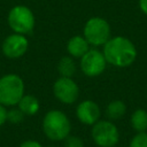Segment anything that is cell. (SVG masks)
<instances>
[{"mask_svg":"<svg viewBox=\"0 0 147 147\" xmlns=\"http://www.w3.org/2000/svg\"><path fill=\"white\" fill-rule=\"evenodd\" d=\"M102 53L108 64L116 68L131 67L138 56V51L133 41L124 36L111 37L103 46Z\"/></svg>","mask_w":147,"mask_h":147,"instance_id":"1","label":"cell"},{"mask_svg":"<svg viewBox=\"0 0 147 147\" xmlns=\"http://www.w3.org/2000/svg\"><path fill=\"white\" fill-rule=\"evenodd\" d=\"M41 127L44 134L52 141H62L69 137L71 132L69 117L59 109H52L45 114Z\"/></svg>","mask_w":147,"mask_h":147,"instance_id":"2","label":"cell"},{"mask_svg":"<svg viewBox=\"0 0 147 147\" xmlns=\"http://www.w3.org/2000/svg\"><path fill=\"white\" fill-rule=\"evenodd\" d=\"M24 82L16 74H6L0 77V103L5 107H15L24 95Z\"/></svg>","mask_w":147,"mask_h":147,"instance_id":"3","label":"cell"},{"mask_svg":"<svg viewBox=\"0 0 147 147\" xmlns=\"http://www.w3.org/2000/svg\"><path fill=\"white\" fill-rule=\"evenodd\" d=\"M83 36L93 47L103 46L111 38V28L109 22L100 16L88 18L83 29Z\"/></svg>","mask_w":147,"mask_h":147,"instance_id":"4","label":"cell"},{"mask_svg":"<svg viewBox=\"0 0 147 147\" xmlns=\"http://www.w3.org/2000/svg\"><path fill=\"white\" fill-rule=\"evenodd\" d=\"M7 22L13 32L25 36L33 31L36 25V17L33 11L28 6L16 5L9 10Z\"/></svg>","mask_w":147,"mask_h":147,"instance_id":"5","label":"cell"},{"mask_svg":"<svg viewBox=\"0 0 147 147\" xmlns=\"http://www.w3.org/2000/svg\"><path fill=\"white\" fill-rule=\"evenodd\" d=\"M91 137L99 147H114L119 141V131L113 121L99 119L92 125Z\"/></svg>","mask_w":147,"mask_h":147,"instance_id":"6","label":"cell"},{"mask_svg":"<svg viewBox=\"0 0 147 147\" xmlns=\"http://www.w3.org/2000/svg\"><path fill=\"white\" fill-rule=\"evenodd\" d=\"M79 60V67L82 72L91 78L102 75L108 64L102 51H99L95 47L90 48Z\"/></svg>","mask_w":147,"mask_h":147,"instance_id":"7","label":"cell"},{"mask_svg":"<svg viewBox=\"0 0 147 147\" xmlns=\"http://www.w3.org/2000/svg\"><path fill=\"white\" fill-rule=\"evenodd\" d=\"M54 96L64 105H72L79 96V87L72 78L60 77L53 84Z\"/></svg>","mask_w":147,"mask_h":147,"instance_id":"8","label":"cell"},{"mask_svg":"<svg viewBox=\"0 0 147 147\" xmlns=\"http://www.w3.org/2000/svg\"><path fill=\"white\" fill-rule=\"evenodd\" d=\"M29 48V40L24 34L11 33L7 36L1 45L2 53L8 59H20L22 57Z\"/></svg>","mask_w":147,"mask_h":147,"instance_id":"9","label":"cell"},{"mask_svg":"<svg viewBox=\"0 0 147 147\" xmlns=\"http://www.w3.org/2000/svg\"><path fill=\"white\" fill-rule=\"evenodd\" d=\"M76 116L84 125H93L101 117V109L93 100H84L78 103L76 108Z\"/></svg>","mask_w":147,"mask_h":147,"instance_id":"10","label":"cell"},{"mask_svg":"<svg viewBox=\"0 0 147 147\" xmlns=\"http://www.w3.org/2000/svg\"><path fill=\"white\" fill-rule=\"evenodd\" d=\"M90 49V44L84 36L77 34L71 37L67 42V52L74 59H80Z\"/></svg>","mask_w":147,"mask_h":147,"instance_id":"11","label":"cell"},{"mask_svg":"<svg viewBox=\"0 0 147 147\" xmlns=\"http://www.w3.org/2000/svg\"><path fill=\"white\" fill-rule=\"evenodd\" d=\"M18 109L25 115V116H33L39 111L40 103L39 100L32 95V94H24L20 102L17 103Z\"/></svg>","mask_w":147,"mask_h":147,"instance_id":"12","label":"cell"},{"mask_svg":"<svg viewBox=\"0 0 147 147\" xmlns=\"http://www.w3.org/2000/svg\"><path fill=\"white\" fill-rule=\"evenodd\" d=\"M130 123L136 132L147 131V110L144 108H137L131 114Z\"/></svg>","mask_w":147,"mask_h":147,"instance_id":"13","label":"cell"},{"mask_svg":"<svg viewBox=\"0 0 147 147\" xmlns=\"http://www.w3.org/2000/svg\"><path fill=\"white\" fill-rule=\"evenodd\" d=\"M126 113V105L122 100H113L106 107V116L109 121H117Z\"/></svg>","mask_w":147,"mask_h":147,"instance_id":"14","label":"cell"},{"mask_svg":"<svg viewBox=\"0 0 147 147\" xmlns=\"http://www.w3.org/2000/svg\"><path fill=\"white\" fill-rule=\"evenodd\" d=\"M76 70H77V67L74 61V57H71L70 55H67L60 59L57 63V71L60 74V77L72 78L74 75L76 74Z\"/></svg>","mask_w":147,"mask_h":147,"instance_id":"15","label":"cell"},{"mask_svg":"<svg viewBox=\"0 0 147 147\" xmlns=\"http://www.w3.org/2000/svg\"><path fill=\"white\" fill-rule=\"evenodd\" d=\"M24 114L17 108L13 107L9 110H7V122L11 123V124H20L21 122H23L24 119Z\"/></svg>","mask_w":147,"mask_h":147,"instance_id":"16","label":"cell"},{"mask_svg":"<svg viewBox=\"0 0 147 147\" xmlns=\"http://www.w3.org/2000/svg\"><path fill=\"white\" fill-rule=\"evenodd\" d=\"M129 147H147V131L137 132L130 140Z\"/></svg>","mask_w":147,"mask_h":147,"instance_id":"17","label":"cell"},{"mask_svg":"<svg viewBox=\"0 0 147 147\" xmlns=\"http://www.w3.org/2000/svg\"><path fill=\"white\" fill-rule=\"evenodd\" d=\"M64 147H84V142L77 136H69L64 139Z\"/></svg>","mask_w":147,"mask_h":147,"instance_id":"18","label":"cell"},{"mask_svg":"<svg viewBox=\"0 0 147 147\" xmlns=\"http://www.w3.org/2000/svg\"><path fill=\"white\" fill-rule=\"evenodd\" d=\"M20 147H44V146L40 142H38L37 140L29 139V140H24L23 142H21Z\"/></svg>","mask_w":147,"mask_h":147,"instance_id":"19","label":"cell"},{"mask_svg":"<svg viewBox=\"0 0 147 147\" xmlns=\"http://www.w3.org/2000/svg\"><path fill=\"white\" fill-rule=\"evenodd\" d=\"M7 122V109L5 106L0 103V126H2Z\"/></svg>","mask_w":147,"mask_h":147,"instance_id":"20","label":"cell"},{"mask_svg":"<svg viewBox=\"0 0 147 147\" xmlns=\"http://www.w3.org/2000/svg\"><path fill=\"white\" fill-rule=\"evenodd\" d=\"M138 7L140 11L147 16V0H138Z\"/></svg>","mask_w":147,"mask_h":147,"instance_id":"21","label":"cell"}]
</instances>
